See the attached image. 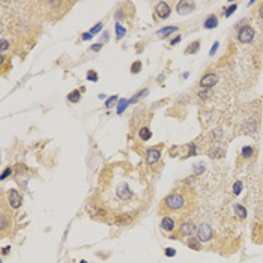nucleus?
Returning <instances> with one entry per match:
<instances>
[{"mask_svg": "<svg viewBox=\"0 0 263 263\" xmlns=\"http://www.w3.org/2000/svg\"><path fill=\"white\" fill-rule=\"evenodd\" d=\"M164 204L172 210H179L185 206V197L180 193H173L164 199Z\"/></svg>", "mask_w": 263, "mask_h": 263, "instance_id": "obj_1", "label": "nucleus"}, {"mask_svg": "<svg viewBox=\"0 0 263 263\" xmlns=\"http://www.w3.org/2000/svg\"><path fill=\"white\" fill-rule=\"evenodd\" d=\"M197 239L200 240V242H209L212 239V236H214V232H212V227L209 224H206V223H202V224L197 227Z\"/></svg>", "mask_w": 263, "mask_h": 263, "instance_id": "obj_2", "label": "nucleus"}, {"mask_svg": "<svg viewBox=\"0 0 263 263\" xmlns=\"http://www.w3.org/2000/svg\"><path fill=\"white\" fill-rule=\"evenodd\" d=\"M254 39V29L251 26H242L238 32V41L242 44H250Z\"/></svg>", "mask_w": 263, "mask_h": 263, "instance_id": "obj_3", "label": "nucleus"}, {"mask_svg": "<svg viewBox=\"0 0 263 263\" xmlns=\"http://www.w3.org/2000/svg\"><path fill=\"white\" fill-rule=\"evenodd\" d=\"M8 202H9V204H11V208L18 209L23 203V197L17 189H9V193H8Z\"/></svg>", "mask_w": 263, "mask_h": 263, "instance_id": "obj_4", "label": "nucleus"}, {"mask_svg": "<svg viewBox=\"0 0 263 263\" xmlns=\"http://www.w3.org/2000/svg\"><path fill=\"white\" fill-rule=\"evenodd\" d=\"M217 83H218V77L214 72H208L206 75H203L202 78H200V86H202L203 89H210Z\"/></svg>", "mask_w": 263, "mask_h": 263, "instance_id": "obj_5", "label": "nucleus"}, {"mask_svg": "<svg viewBox=\"0 0 263 263\" xmlns=\"http://www.w3.org/2000/svg\"><path fill=\"white\" fill-rule=\"evenodd\" d=\"M195 230H197V229L194 227V223H193V221H185V223L179 227L180 236H187V238H193V235H194Z\"/></svg>", "mask_w": 263, "mask_h": 263, "instance_id": "obj_6", "label": "nucleus"}, {"mask_svg": "<svg viewBox=\"0 0 263 263\" xmlns=\"http://www.w3.org/2000/svg\"><path fill=\"white\" fill-rule=\"evenodd\" d=\"M157 15L159 17V18H168V15H170V12H172V9H170V6H168V3H165V2H159L157 5Z\"/></svg>", "mask_w": 263, "mask_h": 263, "instance_id": "obj_7", "label": "nucleus"}, {"mask_svg": "<svg viewBox=\"0 0 263 263\" xmlns=\"http://www.w3.org/2000/svg\"><path fill=\"white\" fill-rule=\"evenodd\" d=\"M159 157H161V153L158 149H149L146 152V162L149 165H155L159 161Z\"/></svg>", "mask_w": 263, "mask_h": 263, "instance_id": "obj_8", "label": "nucleus"}, {"mask_svg": "<svg viewBox=\"0 0 263 263\" xmlns=\"http://www.w3.org/2000/svg\"><path fill=\"white\" fill-rule=\"evenodd\" d=\"M131 195H132V193H131V189H129L126 183H120L117 187V197L120 200H129Z\"/></svg>", "mask_w": 263, "mask_h": 263, "instance_id": "obj_9", "label": "nucleus"}, {"mask_svg": "<svg viewBox=\"0 0 263 263\" xmlns=\"http://www.w3.org/2000/svg\"><path fill=\"white\" fill-rule=\"evenodd\" d=\"M193 9H194V3H189V2H179L178 3V6H176V11H178V14H189V12H193Z\"/></svg>", "mask_w": 263, "mask_h": 263, "instance_id": "obj_10", "label": "nucleus"}, {"mask_svg": "<svg viewBox=\"0 0 263 263\" xmlns=\"http://www.w3.org/2000/svg\"><path fill=\"white\" fill-rule=\"evenodd\" d=\"M161 229L167 233L173 232V230H174V221H173L170 217H164L161 219Z\"/></svg>", "mask_w": 263, "mask_h": 263, "instance_id": "obj_11", "label": "nucleus"}, {"mask_svg": "<svg viewBox=\"0 0 263 263\" xmlns=\"http://www.w3.org/2000/svg\"><path fill=\"white\" fill-rule=\"evenodd\" d=\"M217 26H218V18L215 15H209V17L204 20V24H203L204 29H214V27H217Z\"/></svg>", "mask_w": 263, "mask_h": 263, "instance_id": "obj_12", "label": "nucleus"}, {"mask_svg": "<svg viewBox=\"0 0 263 263\" xmlns=\"http://www.w3.org/2000/svg\"><path fill=\"white\" fill-rule=\"evenodd\" d=\"M173 32H178V27L176 26H170V27H162V29H159L157 32L158 36H165V35H168V33H173Z\"/></svg>", "mask_w": 263, "mask_h": 263, "instance_id": "obj_13", "label": "nucleus"}, {"mask_svg": "<svg viewBox=\"0 0 263 263\" xmlns=\"http://www.w3.org/2000/svg\"><path fill=\"white\" fill-rule=\"evenodd\" d=\"M80 93H81V90H72V92L68 95V101H69V102H74V104L75 102H78L80 98H81Z\"/></svg>", "mask_w": 263, "mask_h": 263, "instance_id": "obj_14", "label": "nucleus"}, {"mask_svg": "<svg viewBox=\"0 0 263 263\" xmlns=\"http://www.w3.org/2000/svg\"><path fill=\"white\" fill-rule=\"evenodd\" d=\"M224 149H221V147H214V149L209 150V157L210 158H223L224 157Z\"/></svg>", "mask_w": 263, "mask_h": 263, "instance_id": "obj_15", "label": "nucleus"}, {"mask_svg": "<svg viewBox=\"0 0 263 263\" xmlns=\"http://www.w3.org/2000/svg\"><path fill=\"white\" fill-rule=\"evenodd\" d=\"M199 45H200V41H194L193 44L188 45V48L185 50V54H194V53L199 51Z\"/></svg>", "mask_w": 263, "mask_h": 263, "instance_id": "obj_16", "label": "nucleus"}, {"mask_svg": "<svg viewBox=\"0 0 263 263\" xmlns=\"http://www.w3.org/2000/svg\"><path fill=\"white\" fill-rule=\"evenodd\" d=\"M235 212H236L238 218H240V219H244V218L247 217V209H245L242 204H236V206H235Z\"/></svg>", "mask_w": 263, "mask_h": 263, "instance_id": "obj_17", "label": "nucleus"}, {"mask_svg": "<svg viewBox=\"0 0 263 263\" xmlns=\"http://www.w3.org/2000/svg\"><path fill=\"white\" fill-rule=\"evenodd\" d=\"M187 245H188L189 248L195 250V251H200V240L195 239V238H191V239H188Z\"/></svg>", "mask_w": 263, "mask_h": 263, "instance_id": "obj_18", "label": "nucleus"}, {"mask_svg": "<svg viewBox=\"0 0 263 263\" xmlns=\"http://www.w3.org/2000/svg\"><path fill=\"white\" fill-rule=\"evenodd\" d=\"M114 29H116V38L117 39H122V38L125 36V27L122 26V24H119V23H116V26H114Z\"/></svg>", "mask_w": 263, "mask_h": 263, "instance_id": "obj_19", "label": "nucleus"}, {"mask_svg": "<svg viewBox=\"0 0 263 263\" xmlns=\"http://www.w3.org/2000/svg\"><path fill=\"white\" fill-rule=\"evenodd\" d=\"M129 104V101L128 99H119V105H117V114H122V113L125 111V108H126V105Z\"/></svg>", "mask_w": 263, "mask_h": 263, "instance_id": "obj_20", "label": "nucleus"}, {"mask_svg": "<svg viewBox=\"0 0 263 263\" xmlns=\"http://www.w3.org/2000/svg\"><path fill=\"white\" fill-rule=\"evenodd\" d=\"M147 92H149L147 89L140 90V92H138V93H137L134 98H131V99H129V104H135V102H137V101H138V99H140L142 96H146V95H147Z\"/></svg>", "mask_w": 263, "mask_h": 263, "instance_id": "obj_21", "label": "nucleus"}, {"mask_svg": "<svg viewBox=\"0 0 263 263\" xmlns=\"http://www.w3.org/2000/svg\"><path fill=\"white\" fill-rule=\"evenodd\" d=\"M150 137H152V132L149 131V128H142V129H140V138L149 140Z\"/></svg>", "mask_w": 263, "mask_h": 263, "instance_id": "obj_22", "label": "nucleus"}, {"mask_svg": "<svg viewBox=\"0 0 263 263\" xmlns=\"http://www.w3.org/2000/svg\"><path fill=\"white\" fill-rule=\"evenodd\" d=\"M245 129H247V132H254L255 131V120L254 119H248L247 120V125H245Z\"/></svg>", "mask_w": 263, "mask_h": 263, "instance_id": "obj_23", "label": "nucleus"}, {"mask_svg": "<svg viewBox=\"0 0 263 263\" xmlns=\"http://www.w3.org/2000/svg\"><path fill=\"white\" fill-rule=\"evenodd\" d=\"M140 69H142V62H140V60H137V62H134V63L131 65V72H132V74L140 72Z\"/></svg>", "mask_w": 263, "mask_h": 263, "instance_id": "obj_24", "label": "nucleus"}, {"mask_svg": "<svg viewBox=\"0 0 263 263\" xmlns=\"http://www.w3.org/2000/svg\"><path fill=\"white\" fill-rule=\"evenodd\" d=\"M253 155V147L251 146H245V147H242V157L244 158H250Z\"/></svg>", "mask_w": 263, "mask_h": 263, "instance_id": "obj_25", "label": "nucleus"}, {"mask_svg": "<svg viewBox=\"0 0 263 263\" xmlns=\"http://www.w3.org/2000/svg\"><path fill=\"white\" fill-rule=\"evenodd\" d=\"M117 99H119V98H117V95H113V96H110L108 99H107V101H105V107H107V108L113 107V105H114V102H116Z\"/></svg>", "mask_w": 263, "mask_h": 263, "instance_id": "obj_26", "label": "nucleus"}, {"mask_svg": "<svg viewBox=\"0 0 263 263\" xmlns=\"http://www.w3.org/2000/svg\"><path fill=\"white\" fill-rule=\"evenodd\" d=\"M87 80H89V81H98V74H96V71H93V69L87 71Z\"/></svg>", "mask_w": 263, "mask_h": 263, "instance_id": "obj_27", "label": "nucleus"}, {"mask_svg": "<svg viewBox=\"0 0 263 263\" xmlns=\"http://www.w3.org/2000/svg\"><path fill=\"white\" fill-rule=\"evenodd\" d=\"M240 191H242V182H240V180H236V182H235V185H233V193L238 195Z\"/></svg>", "mask_w": 263, "mask_h": 263, "instance_id": "obj_28", "label": "nucleus"}, {"mask_svg": "<svg viewBox=\"0 0 263 263\" xmlns=\"http://www.w3.org/2000/svg\"><path fill=\"white\" fill-rule=\"evenodd\" d=\"M236 9H238V5H236V3H233V5H230V6L227 8V11H225L224 15H225V17H230V15H232Z\"/></svg>", "mask_w": 263, "mask_h": 263, "instance_id": "obj_29", "label": "nucleus"}, {"mask_svg": "<svg viewBox=\"0 0 263 263\" xmlns=\"http://www.w3.org/2000/svg\"><path fill=\"white\" fill-rule=\"evenodd\" d=\"M101 29H102V23H98L96 26H93V27L90 29V33H92V35H96L98 32H101Z\"/></svg>", "mask_w": 263, "mask_h": 263, "instance_id": "obj_30", "label": "nucleus"}, {"mask_svg": "<svg viewBox=\"0 0 263 263\" xmlns=\"http://www.w3.org/2000/svg\"><path fill=\"white\" fill-rule=\"evenodd\" d=\"M11 173H12V168H11V167H8L6 170H5V172L2 173V176H0V179L2 180H5L8 178V176H9V174H11Z\"/></svg>", "mask_w": 263, "mask_h": 263, "instance_id": "obj_31", "label": "nucleus"}, {"mask_svg": "<svg viewBox=\"0 0 263 263\" xmlns=\"http://www.w3.org/2000/svg\"><path fill=\"white\" fill-rule=\"evenodd\" d=\"M165 255H168V257H174L176 255V250L174 248H165Z\"/></svg>", "mask_w": 263, "mask_h": 263, "instance_id": "obj_32", "label": "nucleus"}, {"mask_svg": "<svg viewBox=\"0 0 263 263\" xmlns=\"http://www.w3.org/2000/svg\"><path fill=\"white\" fill-rule=\"evenodd\" d=\"M8 47H9V42H8L6 39H2V41H0V50H2V51H5Z\"/></svg>", "mask_w": 263, "mask_h": 263, "instance_id": "obj_33", "label": "nucleus"}, {"mask_svg": "<svg viewBox=\"0 0 263 263\" xmlns=\"http://www.w3.org/2000/svg\"><path fill=\"white\" fill-rule=\"evenodd\" d=\"M194 172H195V174L203 173V172H204V165H203V164H197V165H195V168H194Z\"/></svg>", "mask_w": 263, "mask_h": 263, "instance_id": "obj_34", "label": "nucleus"}, {"mask_svg": "<svg viewBox=\"0 0 263 263\" xmlns=\"http://www.w3.org/2000/svg\"><path fill=\"white\" fill-rule=\"evenodd\" d=\"M208 95H209V92H208V89H203L199 92V96L202 98V99H206L208 98Z\"/></svg>", "mask_w": 263, "mask_h": 263, "instance_id": "obj_35", "label": "nucleus"}, {"mask_svg": "<svg viewBox=\"0 0 263 263\" xmlns=\"http://www.w3.org/2000/svg\"><path fill=\"white\" fill-rule=\"evenodd\" d=\"M92 36H93V35H92V33H90V32H86V33H83V41H90V39H92Z\"/></svg>", "mask_w": 263, "mask_h": 263, "instance_id": "obj_36", "label": "nucleus"}, {"mask_svg": "<svg viewBox=\"0 0 263 263\" xmlns=\"http://www.w3.org/2000/svg\"><path fill=\"white\" fill-rule=\"evenodd\" d=\"M6 227H8V223H6V215L3 214V215H2V230H5Z\"/></svg>", "mask_w": 263, "mask_h": 263, "instance_id": "obj_37", "label": "nucleus"}, {"mask_svg": "<svg viewBox=\"0 0 263 263\" xmlns=\"http://www.w3.org/2000/svg\"><path fill=\"white\" fill-rule=\"evenodd\" d=\"M180 39H182V36H180V35H178L176 38H173L172 41H170V44H172V45H176L178 42H180Z\"/></svg>", "mask_w": 263, "mask_h": 263, "instance_id": "obj_38", "label": "nucleus"}, {"mask_svg": "<svg viewBox=\"0 0 263 263\" xmlns=\"http://www.w3.org/2000/svg\"><path fill=\"white\" fill-rule=\"evenodd\" d=\"M101 47H102L101 44H93L92 47H90V50H92V51H99V50H101Z\"/></svg>", "mask_w": 263, "mask_h": 263, "instance_id": "obj_39", "label": "nucleus"}, {"mask_svg": "<svg viewBox=\"0 0 263 263\" xmlns=\"http://www.w3.org/2000/svg\"><path fill=\"white\" fill-rule=\"evenodd\" d=\"M218 45H219L218 42H215V44L212 45V48H210V53H209L210 56H214V54H215V51H217V48H218Z\"/></svg>", "mask_w": 263, "mask_h": 263, "instance_id": "obj_40", "label": "nucleus"}, {"mask_svg": "<svg viewBox=\"0 0 263 263\" xmlns=\"http://www.w3.org/2000/svg\"><path fill=\"white\" fill-rule=\"evenodd\" d=\"M9 251H11V247H5V248H3V251H2V253H3V255H5V254H8Z\"/></svg>", "mask_w": 263, "mask_h": 263, "instance_id": "obj_41", "label": "nucleus"}, {"mask_svg": "<svg viewBox=\"0 0 263 263\" xmlns=\"http://www.w3.org/2000/svg\"><path fill=\"white\" fill-rule=\"evenodd\" d=\"M259 14H260V18L263 20V3H262V6H260V9H259Z\"/></svg>", "mask_w": 263, "mask_h": 263, "instance_id": "obj_42", "label": "nucleus"}, {"mask_svg": "<svg viewBox=\"0 0 263 263\" xmlns=\"http://www.w3.org/2000/svg\"><path fill=\"white\" fill-rule=\"evenodd\" d=\"M108 33H104V36H102V41H108Z\"/></svg>", "mask_w": 263, "mask_h": 263, "instance_id": "obj_43", "label": "nucleus"}, {"mask_svg": "<svg viewBox=\"0 0 263 263\" xmlns=\"http://www.w3.org/2000/svg\"><path fill=\"white\" fill-rule=\"evenodd\" d=\"M80 263H87V262H86V260H81V262H80Z\"/></svg>", "mask_w": 263, "mask_h": 263, "instance_id": "obj_44", "label": "nucleus"}]
</instances>
